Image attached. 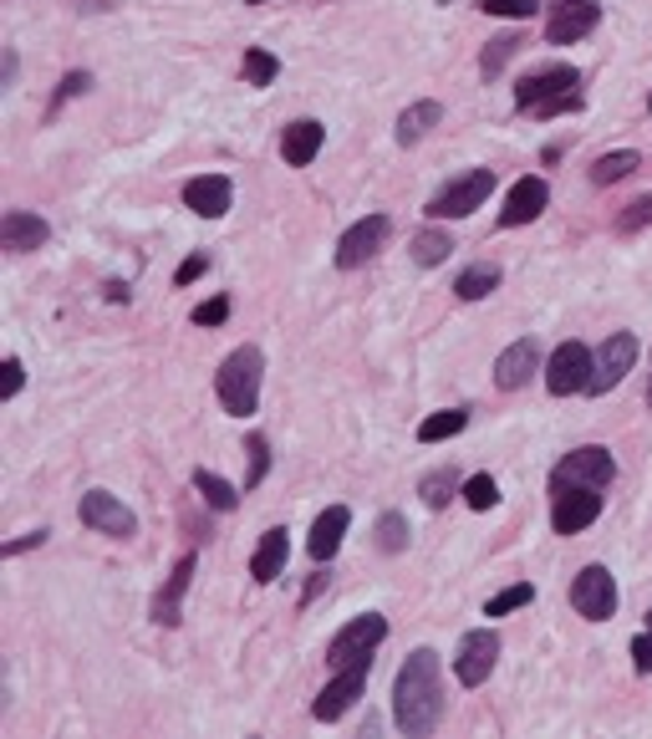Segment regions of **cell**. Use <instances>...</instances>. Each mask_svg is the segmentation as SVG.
Instances as JSON below:
<instances>
[{
  "label": "cell",
  "instance_id": "cell-8",
  "mask_svg": "<svg viewBox=\"0 0 652 739\" xmlns=\"http://www.w3.org/2000/svg\"><path fill=\"white\" fill-rule=\"evenodd\" d=\"M571 607H576L586 622L616 618V577L606 566H581L576 582H571Z\"/></svg>",
  "mask_w": 652,
  "mask_h": 739
},
{
  "label": "cell",
  "instance_id": "cell-33",
  "mask_svg": "<svg viewBox=\"0 0 652 739\" xmlns=\"http://www.w3.org/2000/svg\"><path fill=\"white\" fill-rule=\"evenodd\" d=\"M520 47H525V41H520V37H495V41H490V47H484V57H480V77H495L500 67H505V61L515 57Z\"/></svg>",
  "mask_w": 652,
  "mask_h": 739
},
{
  "label": "cell",
  "instance_id": "cell-39",
  "mask_svg": "<svg viewBox=\"0 0 652 739\" xmlns=\"http://www.w3.org/2000/svg\"><path fill=\"white\" fill-rule=\"evenodd\" d=\"M225 316H230V302H225V296H215V302L194 306V327H219Z\"/></svg>",
  "mask_w": 652,
  "mask_h": 739
},
{
  "label": "cell",
  "instance_id": "cell-5",
  "mask_svg": "<svg viewBox=\"0 0 652 739\" xmlns=\"http://www.w3.org/2000/svg\"><path fill=\"white\" fill-rule=\"evenodd\" d=\"M581 77L576 67H566V61H551V67H535V72H525L515 82V108L520 112H535L545 108L551 98H566V92H576Z\"/></svg>",
  "mask_w": 652,
  "mask_h": 739
},
{
  "label": "cell",
  "instance_id": "cell-27",
  "mask_svg": "<svg viewBox=\"0 0 652 739\" xmlns=\"http://www.w3.org/2000/svg\"><path fill=\"white\" fill-rule=\"evenodd\" d=\"M495 286H500V266H470L454 280V296H460V302H484Z\"/></svg>",
  "mask_w": 652,
  "mask_h": 739
},
{
  "label": "cell",
  "instance_id": "cell-29",
  "mask_svg": "<svg viewBox=\"0 0 652 739\" xmlns=\"http://www.w3.org/2000/svg\"><path fill=\"white\" fill-rule=\"evenodd\" d=\"M448 250H454V240H448L444 230H418L413 235V266H444Z\"/></svg>",
  "mask_w": 652,
  "mask_h": 739
},
{
  "label": "cell",
  "instance_id": "cell-9",
  "mask_svg": "<svg viewBox=\"0 0 652 739\" xmlns=\"http://www.w3.org/2000/svg\"><path fill=\"white\" fill-rule=\"evenodd\" d=\"M612 480H616V460H612V449H602V444H586L576 454H566L556 464V474H551V485H592V490H606Z\"/></svg>",
  "mask_w": 652,
  "mask_h": 739
},
{
  "label": "cell",
  "instance_id": "cell-18",
  "mask_svg": "<svg viewBox=\"0 0 652 739\" xmlns=\"http://www.w3.org/2000/svg\"><path fill=\"white\" fill-rule=\"evenodd\" d=\"M230 199H235V189H230V179H225V174H199V179L184 184V205H189L199 219L230 215Z\"/></svg>",
  "mask_w": 652,
  "mask_h": 739
},
{
  "label": "cell",
  "instance_id": "cell-3",
  "mask_svg": "<svg viewBox=\"0 0 652 739\" xmlns=\"http://www.w3.org/2000/svg\"><path fill=\"white\" fill-rule=\"evenodd\" d=\"M490 195H495V169H470L428 199V215L434 219H464V215H474Z\"/></svg>",
  "mask_w": 652,
  "mask_h": 739
},
{
  "label": "cell",
  "instance_id": "cell-15",
  "mask_svg": "<svg viewBox=\"0 0 652 739\" xmlns=\"http://www.w3.org/2000/svg\"><path fill=\"white\" fill-rule=\"evenodd\" d=\"M77 515H82V525H92V531H102V535H118V541H128V535L138 531L134 510L122 505L118 495H108V490H87Z\"/></svg>",
  "mask_w": 652,
  "mask_h": 739
},
{
  "label": "cell",
  "instance_id": "cell-40",
  "mask_svg": "<svg viewBox=\"0 0 652 739\" xmlns=\"http://www.w3.org/2000/svg\"><path fill=\"white\" fill-rule=\"evenodd\" d=\"M21 383H26L21 357H6V363H0V393H6V398H16V393H21Z\"/></svg>",
  "mask_w": 652,
  "mask_h": 739
},
{
  "label": "cell",
  "instance_id": "cell-6",
  "mask_svg": "<svg viewBox=\"0 0 652 739\" xmlns=\"http://www.w3.org/2000/svg\"><path fill=\"white\" fill-rule=\"evenodd\" d=\"M383 638H387V618H377V612L352 618L347 628L332 638V648H326V663H332V673H337V668H347V663H357V658H373Z\"/></svg>",
  "mask_w": 652,
  "mask_h": 739
},
{
  "label": "cell",
  "instance_id": "cell-43",
  "mask_svg": "<svg viewBox=\"0 0 652 739\" xmlns=\"http://www.w3.org/2000/svg\"><path fill=\"white\" fill-rule=\"evenodd\" d=\"M205 270H209V250H199V255H189V260H184L179 276H174V280H179V286H189V280H199Z\"/></svg>",
  "mask_w": 652,
  "mask_h": 739
},
{
  "label": "cell",
  "instance_id": "cell-42",
  "mask_svg": "<svg viewBox=\"0 0 652 739\" xmlns=\"http://www.w3.org/2000/svg\"><path fill=\"white\" fill-rule=\"evenodd\" d=\"M561 112H581V92H566V98H551L545 108H535V118H561Z\"/></svg>",
  "mask_w": 652,
  "mask_h": 739
},
{
  "label": "cell",
  "instance_id": "cell-31",
  "mask_svg": "<svg viewBox=\"0 0 652 739\" xmlns=\"http://www.w3.org/2000/svg\"><path fill=\"white\" fill-rule=\"evenodd\" d=\"M266 470H270V444L260 434H250V439H245V490L260 485Z\"/></svg>",
  "mask_w": 652,
  "mask_h": 739
},
{
  "label": "cell",
  "instance_id": "cell-44",
  "mask_svg": "<svg viewBox=\"0 0 652 739\" xmlns=\"http://www.w3.org/2000/svg\"><path fill=\"white\" fill-rule=\"evenodd\" d=\"M87 87H92V77H87V72H72V77H67V82H61V87H57V102H67V98H77V92H87Z\"/></svg>",
  "mask_w": 652,
  "mask_h": 739
},
{
  "label": "cell",
  "instance_id": "cell-23",
  "mask_svg": "<svg viewBox=\"0 0 652 739\" xmlns=\"http://www.w3.org/2000/svg\"><path fill=\"white\" fill-rule=\"evenodd\" d=\"M286 556H290V535L276 525V531L260 535V551H255V561H250V577L260 587H270L280 571H286Z\"/></svg>",
  "mask_w": 652,
  "mask_h": 739
},
{
  "label": "cell",
  "instance_id": "cell-41",
  "mask_svg": "<svg viewBox=\"0 0 652 739\" xmlns=\"http://www.w3.org/2000/svg\"><path fill=\"white\" fill-rule=\"evenodd\" d=\"M632 668H638V673H652V628L632 638Z\"/></svg>",
  "mask_w": 652,
  "mask_h": 739
},
{
  "label": "cell",
  "instance_id": "cell-37",
  "mask_svg": "<svg viewBox=\"0 0 652 739\" xmlns=\"http://www.w3.org/2000/svg\"><path fill=\"white\" fill-rule=\"evenodd\" d=\"M642 225H652V195L632 199V205L616 215V235H632V230H642Z\"/></svg>",
  "mask_w": 652,
  "mask_h": 739
},
{
  "label": "cell",
  "instance_id": "cell-25",
  "mask_svg": "<svg viewBox=\"0 0 652 739\" xmlns=\"http://www.w3.org/2000/svg\"><path fill=\"white\" fill-rule=\"evenodd\" d=\"M438 118H444V108H438V102H413V108L398 118V144L413 148L423 134H428V128H438Z\"/></svg>",
  "mask_w": 652,
  "mask_h": 739
},
{
  "label": "cell",
  "instance_id": "cell-24",
  "mask_svg": "<svg viewBox=\"0 0 652 739\" xmlns=\"http://www.w3.org/2000/svg\"><path fill=\"white\" fill-rule=\"evenodd\" d=\"M464 424H470V408H438L418 424V444H444V439L464 434Z\"/></svg>",
  "mask_w": 652,
  "mask_h": 739
},
{
  "label": "cell",
  "instance_id": "cell-45",
  "mask_svg": "<svg viewBox=\"0 0 652 739\" xmlns=\"http://www.w3.org/2000/svg\"><path fill=\"white\" fill-rule=\"evenodd\" d=\"M47 535H51V531H31V535H21V541H11V545H6V556H21V551H31V545H41V541H47Z\"/></svg>",
  "mask_w": 652,
  "mask_h": 739
},
{
  "label": "cell",
  "instance_id": "cell-17",
  "mask_svg": "<svg viewBox=\"0 0 652 739\" xmlns=\"http://www.w3.org/2000/svg\"><path fill=\"white\" fill-rule=\"evenodd\" d=\"M535 367H541V342L535 337L510 342V347L495 357V388H505V393L525 388V383L535 377Z\"/></svg>",
  "mask_w": 652,
  "mask_h": 739
},
{
  "label": "cell",
  "instance_id": "cell-20",
  "mask_svg": "<svg viewBox=\"0 0 652 739\" xmlns=\"http://www.w3.org/2000/svg\"><path fill=\"white\" fill-rule=\"evenodd\" d=\"M347 525H352V510L347 505H332L316 515L312 525V541H306V551H312V561H332L342 551V541H347Z\"/></svg>",
  "mask_w": 652,
  "mask_h": 739
},
{
  "label": "cell",
  "instance_id": "cell-49",
  "mask_svg": "<svg viewBox=\"0 0 652 739\" xmlns=\"http://www.w3.org/2000/svg\"><path fill=\"white\" fill-rule=\"evenodd\" d=\"M250 6H260V0H250Z\"/></svg>",
  "mask_w": 652,
  "mask_h": 739
},
{
  "label": "cell",
  "instance_id": "cell-22",
  "mask_svg": "<svg viewBox=\"0 0 652 739\" xmlns=\"http://www.w3.org/2000/svg\"><path fill=\"white\" fill-rule=\"evenodd\" d=\"M6 250H16V255H26V250H41L47 245V235H51V225L41 215H31V209H11L6 215Z\"/></svg>",
  "mask_w": 652,
  "mask_h": 739
},
{
  "label": "cell",
  "instance_id": "cell-1",
  "mask_svg": "<svg viewBox=\"0 0 652 739\" xmlns=\"http://www.w3.org/2000/svg\"><path fill=\"white\" fill-rule=\"evenodd\" d=\"M444 719V683H438V653L418 648L393 679V725L408 739L434 735Z\"/></svg>",
  "mask_w": 652,
  "mask_h": 739
},
{
  "label": "cell",
  "instance_id": "cell-36",
  "mask_svg": "<svg viewBox=\"0 0 652 739\" xmlns=\"http://www.w3.org/2000/svg\"><path fill=\"white\" fill-rule=\"evenodd\" d=\"M377 545H383L387 556H393V551H403V545H408V521H403L398 510H387L383 521H377Z\"/></svg>",
  "mask_w": 652,
  "mask_h": 739
},
{
  "label": "cell",
  "instance_id": "cell-30",
  "mask_svg": "<svg viewBox=\"0 0 652 739\" xmlns=\"http://www.w3.org/2000/svg\"><path fill=\"white\" fill-rule=\"evenodd\" d=\"M454 490H464L460 474H454V470H434V474H423L418 495H423V505H428V510H444L448 500H454Z\"/></svg>",
  "mask_w": 652,
  "mask_h": 739
},
{
  "label": "cell",
  "instance_id": "cell-19",
  "mask_svg": "<svg viewBox=\"0 0 652 739\" xmlns=\"http://www.w3.org/2000/svg\"><path fill=\"white\" fill-rule=\"evenodd\" d=\"M194 566H199V556H179V566H174V577L164 587H158V597H154V622L158 628H174V622L184 618V592H189V582H194Z\"/></svg>",
  "mask_w": 652,
  "mask_h": 739
},
{
  "label": "cell",
  "instance_id": "cell-14",
  "mask_svg": "<svg viewBox=\"0 0 652 739\" xmlns=\"http://www.w3.org/2000/svg\"><path fill=\"white\" fill-rule=\"evenodd\" d=\"M387 215H363L357 225H347L342 230V240H337V266L342 270H357L363 260H373L377 250H383V240H387Z\"/></svg>",
  "mask_w": 652,
  "mask_h": 739
},
{
  "label": "cell",
  "instance_id": "cell-26",
  "mask_svg": "<svg viewBox=\"0 0 652 739\" xmlns=\"http://www.w3.org/2000/svg\"><path fill=\"white\" fill-rule=\"evenodd\" d=\"M638 164H642L638 148H616V154H602V158L592 164V184H602V189H606V184L628 179V174L638 169Z\"/></svg>",
  "mask_w": 652,
  "mask_h": 739
},
{
  "label": "cell",
  "instance_id": "cell-35",
  "mask_svg": "<svg viewBox=\"0 0 652 739\" xmlns=\"http://www.w3.org/2000/svg\"><path fill=\"white\" fill-rule=\"evenodd\" d=\"M245 77H250V87H270L280 77V61L270 57V51L250 47V57H245Z\"/></svg>",
  "mask_w": 652,
  "mask_h": 739
},
{
  "label": "cell",
  "instance_id": "cell-28",
  "mask_svg": "<svg viewBox=\"0 0 652 739\" xmlns=\"http://www.w3.org/2000/svg\"><path fill=\"white\" fill-rule=\"evenodd\" d=\"M194 490H199L205 505H215V510H235V505H240L235 485H230V480H219L215 470H194Z\"/></svg>",
  "mask_w": 652,
  "mask_h": 739
},
{
  "label": "cell",
  "instance_id": "cell-4",
  "mask_svg": "<svg viewBox=\"0 0 652 739\" xmlns=\"http://www.w3.org/2000/svg\"><path fill=\"white\" fill-rule=\"evenodd\" d=\"M367 673H373V658H357V663L337 668V673H332V683H326V689L316 693L312 715L322 719V725H332V719H342V715H347V709H352V703L363 699V689H367Z\"/></svg>",
  "mask_w": 652,
  "mask_h": 739
},
{
  "label": "cell",
  "instance_id": "cell-46",
  "mask_svg": "<svg viewBox=\"0 0 652 739\" xmlns=\"http://www.w3.org/2000/svg\"><path fill=\"white\" fill-rule=\"evenodd\" d=\"M326 582H332V577H326V571H316V577H312V587H306V602H312V597H316V592H322V587H326Z\"/></svg>",
  "mask_w": 652,
  "mask_h": 739
},
{
  "label": "cell",
  "instance_id": "cell-34",
  "mask_svg": "<svg viewBox=\"0 0 652 739\" xmlns=\"http://www.w3.org/2000/svg\"><path fill=\"white\" fill-rule=\"evenodd\" d=\"M464 500H470V510H495V500H500L495 474H470L464 480Z\"/></svg>",
  "mask_w": 652,
  "mask_h": 739
},
{
  "label": "cell",
  "instance_id": "cell-32",
  "mask_svg": "<svg viewBox=\"0 0 652 739\" xmlns=\"http://www.w3.org/2000/svg\"><path fill=\"white\" fill-rule=\"evenodd\" d=\"M531 602H535V587L531 582L505 587L500 597H490V602H484V618H505V612H520V607H531Z\"/></svg>",
  "mask_w": 652,
  "mask_h": 739
},
{
  "label": "cell",
  "instance_id": "cell-12",
  "mask_svg": "<svg viewBox=\"0 0 652 739\" xmlns=\"http://www.w3.org/2000/svg\"><path fill=\"white\" fill-rule=\"evenodd\" d=\"M586 383H592V352L581 342H561L545 363V388L556 398H571V393H586Z\"/></svg>",
  "mask_w": 652,
  "mask_h": 739
},
{
  "label": "cell",
  "instance_id": "cell-13",
  "mask_svg": "<svg viewBox=\"0 0 652 739\" xmlns=\"http://www.w3.org/2000/svg\"><path fill=\"white\" fill-rule=\"evenodd\" d=\"M551 490H556V505H551L556 535H581L596 515H602V495H596L592 485H551Z\"/></svg>",
  "mask_w": 652,
  "mask_h": 739
},
{
  "label": "cell",
  "instance_id": "cell-48",
  "mask_svg": "<svg viewBox=\"0 0 652 739\" xmlns=\"http://www.w3.org/2000/svg\"><path fill=\"white\" fill-rule=\"evenodd\" d=\"M648 628H652V612H648Z\"/></svg>",
  "mask_w": 652,
  "mask_h": 739
},
{
  "label": "cell",
  "instance_id": "cell-7",
  "mask_svg": "<svg viewBox=\"0 0 652 739\" xmlns=\"http://www.w3.org/2000/svg\"><path fill=\"white\" fill-rule=\"evenodd\" d=\"M632 363H638V337H632V332H612L592 357V383H586V393H592V398L612 393L616 383L632 373Z\"/></svg>",
  "mask_w": 652,
  "mask_h": 739
},
{
  "label": "cell",
  "instance_id": "cell-21",
  "mask_svg": "<svg viewBox=\"0 0 652 739\" xmlns=\"http://www.w3.org/2000/svg\"><path fill=\"white\" fill-rule=\"evenodd\" d=\"M322 144H326V128L316 118H296L286 128V138H280V158H286L290 169H306L316 154H322Z\"/></svg>",
  "mask_w": 652,
  "mask_h": 739
},
{
  "label": "cell",
  "instance_id": "cell-2",
  "mask_svg": "<svg viewBox=\"0 0 652 739\" xmlns=\"http://www.w3.org/2000/svg\"><path fill=\"white\" fill-rule=\"evenodd\" d=\"M260 377H266V352L255 347V342L235 347L230 357L219 363L215 393H219V403H225L230 418H250L255 413V403H260Z\"/></svg>",
  "mask_w": 652,
  "mask_h": 739
},
{
  "label": "cell",
  "instance_id": "cell-16",
  "mask_svg": "<svg viewBox=\"0 0 652 739\" xmlns=\"http://www.w3.org/2000/svg\"><path fill=\"white\" fill-rule=\"evenodd\" d=\"M545 205H551V184L535 179V174H525V179L510 184L505 209H500V225H505V230H515V225H531V219L545 215Z\"/></svg>",
  "mask_w": 652,
  "mask_h": 739
},
{
  "label": "cell",
  "instance_id": "cell-38",
  "mask_svg": "<svg viewBox=\"0 0 652 739\" xmlns=\"http://www.w3.org/2000/svg\"><path fill=\"white\" fill-rule=\"evenodd\" d=\"M480 11L484 16H515V21H525V16L541 11V0H484Z\"/></svg>",
  "mask_w": 652,
  "mask_h": 739
},
{
  "label": "cell",
  "instance_id": "cell-47",
  "mask_svg": "<svg viewBox=\"0 0 652 739\" xmlns=\"http://www.w3.org/2000/svg\"><path fill=\"white\" fill-rule=\"evenodd\" d=\"M648 408H652V377H648Z\"/></svg>",
  "mask_w": 652,
  "mask_h": 739
},
{
  "label": "cell",
  "instance_id": "cell-10",
  "mask_svg": "<svg viewBox=\"0 0 652 739\" xmlns=\"http://www.w3.org/2000/svg\"><path fill=\"white\" fill-rule=\"evenodd\" d=\"M596 21H602V0H556L551 16H545V41L551 47H571V41L592 37Z\"/></svg>",
  "mask_w": 652,
  "mask_h": 739
},
{
  "label": "cell",
  "instance_id": "cell-11",
  "mask_svg": "<svg viewBox=\"0 0 652 739\" xmlns=\"http://www.w3.org/2000/svg\"><path fill=\"white\" fill-rule=\"evenodd\" d=\"M500 663V632L490 628H474L460 638V653H454V673H460L464 689H480L490 673H495Z\"/></svg>",
  "mask_w": 652,
  "mask_h": 739
}]
</instances>
